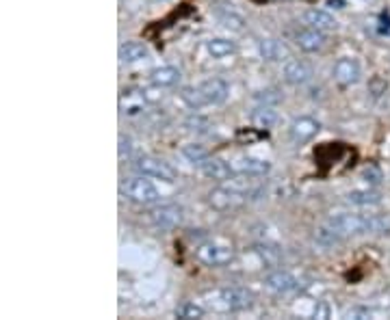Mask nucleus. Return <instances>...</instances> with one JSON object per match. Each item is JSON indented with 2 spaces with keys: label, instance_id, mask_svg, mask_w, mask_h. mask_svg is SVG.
I'll return each mask as SVG.
<instances>
[{
  "label": "nucleus",
  "instance_id": "a211bd4d",
  "mask_svg": "<svg viewBox=\"0 0 390 320\" xmlns=\"http://www.w3.org/2000/svg\"><path fill=\"white\" fill-rule=\"evenodd\" d=\"M258 50H260V57L265 61H280L282 57H289L287 46L282 42H277V40H263L258 44Z\"/></svg>",
  "mask_w": 390,
  "mask_h": 320
},
{
  "label": "nucleus",
  "instance_id": "f03ea898",
  "mask_svg": "<svg viewBox=\"0 0 390 320\" xmlns=\"http://www.w3.org/2000/svg\"><path fill=\"white\" fill-rule=\"evenodd\" d=\"M132 169L141 175L156 177V180H163V182H176V177H178V171H176L169 162H165L161 158H154V156L137 158L132 162Z\"/></svg>",
  "mask_w": 390,
  "mask_h": 320
},
{
  "label": "nucleus",
  "instance_id": "0eeeda50",
  "mask_svg": "<svg viewBox=\"0 0 390 320\" xmlns=\"http://www.w3.org/2000/svg\"><path fill=\"white\" fill-rule=\"evenodd\" d=\"M319 130H321V124H319L316 119H312V117H297V119H293V124L289 128V136H291L293 143L304 146V143H308V141H312L319 134Z\"/></svg>",
  "mask_w": 390,
  "mask_h": 320
},
{
  "label": "nucleus",
  "instance_id": "6ab92c4d",
  "mask_svg": "<svg viewBox=\"0 0 390 320\" xmlns=\"http://www.w3.org/2000/svg\"><path fill=\"white\" fill-rule=\"evenodd\" d=\"M275 122H277V113L273 111L271 104H263V106H258V109L252 113V124H254V128H258V130H267V128H271Z\"/></svg>",
  "mask_w": 390,
  "mask_h": 320
},
{
  "label": "nucleus",
  "instance_id": "39448f33",
  "mask_svg": "<svg viewBox=\"0 0 390 320\" xmlns=\"http://www.w3.org/2000/svg\"><path fill=\"white\" fill-rule=\"evenodd\" d=\"M148 221H150L154 227H161V230L178 227V225L183 223V208L176 206V203L159 206V208H154V210L148 212Z\"/></svg>",
  "mask_w": 390,
  "mask_h": 320
},
{
  "label": "nucleus",
  "instance_id": "7ed1b4c3",
  "mask_svg": "<svg viewBox=\"0 0 390 320\" xmlns=\"http://www.w3.org/2000/svg\"><path fill=\"white\" fill-rule=\"evenodd\" d=\"M195 258L210 268H217V266H226L234 260V249L228 244H217V242H204L197 247Z\"/></svg>",
  "mask_w": 390,
  "mask_h": 320
},
{
  "label": "nucleus",
  "instance_id": "ddd939ff",
  "mask_svg": "<svg viewBox=\"0 0 390 320\" xmlns=\"http://www.w3.org/2000/svg\"><path fill=\"white\" fill-rule=\"evenodd\" d=\"M232 167H234V173L250 175V177H260V175H267L271 171L269 160H260V158H252V156L239 158Z\"/></svg>",
  "mask_w": 390,
  "mask_h": 320
},
{
  "label": "nucleus",
  "instance_id": "412c9836",
  "mask_svg": "<svg viewBox=\"0 0 390 320\" xmlns=\"http://www.w3.org/2000/svg\"><path fill=\"white\" fill-rule=\"evenodd\" d=\"M206 48H208L212 59H226V57H230L236 50L234 42H230V40H210L206 44Z\"/></svg>",
  "mask_w": 390,
  "mask_h": 320
},
{
  "label": "nucleus",
  "instance_id": "20e7f679",
  "mask_svg": "<svg viewBox=\"0 0 390 320\" xmlns=\"http://www.w3.org/2000/svg\"><path fill=\"white\" fill-rule=\"evenodd\" d=\"M245 201H247V193H243L239 189H228V186H219L215 191H210V195H208V203L217 212L239 210Z\"/></svg>",
  "mask_w": 390,
  "mask_h": 320
},
{
  "label": "nucleus",
  "instance_id": "cd10ccee",
  "mask_svg": "<svg viewBox=\"0 0 390 320\" xmlns=\"http://www.w3.org/2000/svg\"><path fill=\"white\" fill-rule=\"evenodd\" d=\"M365 180H367L371 186H377V184L382 182V171H379L375 165H369V167L365 169Z\"/></svg>",
  "mask_w": 390,
  "mask_h": 320
},
{
  "label": "nucleus",
  "instance_id": "aec40b11",
  "mask_svg": "<svg viewBox=\"0 0 390 320\" xmlns=\"http://www.w3.org/2000/svg\"><path fill=\"white\" fill-rule=\"evenodd\" d=\"M144 104H146L144 91H132V89H128V91L122 93V109H126L124 113H128V115L139 113L141 109H144Z\"/></svg>",
  "mask_w": 390,
  "mask_h": 320
},
{
  "label": "nucleus",
  "instance_id": "2f4dec72",
  "mask_svg": "<svg viewBox=\"0 0 390 320\" xmlns=\"http://www.w3.org/2000/svg\"><path fill=\"white\" fill-rule=\"evenodd\" d=\"M273 91H260L258 95H256V100H260V102H265V104H269V102H280L282 100V95H271Z\"/></svg>",
  "mask_w": 390,
  "mask_h": 320
},
{
  "label": "nucleus",
  "instance_id": "4468645a",
  "mask_svg": "<svg viewBox=\"0 0 390 320\" xmlns=\"http://www.w3.org/2000/svg\"><path fill=\"white\" fill-rule=\"evenodd\" d=\"M265 283H267V288H269V290H273V292H277V295L293 292V290L299 286L297 279H295L291 273H287V271H275V273L267 275Z\"/></svg>",
  "mask_w": 390,
  "mask_h": 320
},
{
  "label": "nucleus",
  "instance_id": "473e14b6",
  "mask_svg": "<svg viewBox=\"0 0 390 320\" xmlns=\"http://www.w3.org/2000/svg\"><path fill=\"white\" fill-rule=\"evenodd\" d=\"M144 95H146V102H159L161 100V93H156L154 89H146Z\"/></svg>",
  "mask_w": 390,
  "mask_h": 320
},
{
  "label": "nucleus",
  "instance_id": "f3484780",
  "mask_svg": "<svg viewBox=\"0 0 390 320\" xmlns=\"http://www.w3.org/2000/svg\"><path fill=\"white\" fill-rule=\"evenodd\" d=\"M148 57H150V50L139 42H128L120 48L122 63H139V61H144Z\"/></svg>",
  "mask_w": 390,
  "mask_h": 320
},
{
  "label": "nucleus",
  "instance_id": "393cba45",
  "mask_svg": "<svg viewBox=\"0 0 390 320\" xmlns=\"http://www.w3.org/2000/svg\"><path fill=\"white\" fill-rule=\"evenodd\" d=\"M183 154H185L193 165H197V167L208 158V150H206L204 146H197V143H189V146H185V148H183Z\"/></svg>",
  "mask_w": 390,
  "mask_h": 320
},
{
  "label": "nucleus",
  "instance_id": "f257e3e1",
  "mask_svg": "<svg viewBox=\"0 0 390 320\" xmlns=\"http://www.w3.org/2000/svg\"><path fill=\"white\" fill-rule=\"evenodd\" d=\"M122 195L139 206H152L161 199L156 186L150 180H144V177H130L122 184Z\"/></svg>",
  "mask_w": 390,
  "mask_h": 320
},
{
  "label": "nucleus",
  "instance_id": "9d476101",
  "mask_svg": "<svg viewBox=\"0 0 390 320\" xmlns=\"http://www.w3.org/2000/svg\"><path fill=\"white\" fill-rule=\"evenodd\" d=\"M202 97H204V104H224L228 100V85L219 78H210V81H204L202 85H197Z\"/></svg>",
  "mask_w": 390,
  "mask_h": 320
},
{
  "label": "nucleus",
  "instance_id": "7c9ffc66",
  "mask_svg": "<svg viewBox=\"0 0 390 320\" xmlns=\"http://www.w3.org/2000/svg\"><path fill=\"white\" fill-rule=\"evenodd\" d=\"M132 141L128 138V136H124V134H120V158H126V156H130V150H132Z\"/></svg>",
  "mask_w": 390,
  "mask_h": 320
},
{
  "label": "nucleus",
  "instance_id": "9b49d317",
  "mask_svg": "<svg viewBox=\"0 0 390 320\" xmlns=\"http://www.w3.org/2000/svg\"><path fill=\"white\" fill-rule=\"evenodd\" d=\"M200 169H202V173L206 177H210V180H215V182H226V180H230V177L234 175V167L232 165H228V162H224L219 158H210V156L200 165Z\"/></svg>",
  "mask_w": 390,
  "mask_h": 320
},
{
  "label": "nucleus",
  "instance_id": "6e6552de",
  "mask_svg": "<svg viewBox=\"0 0 390 320\" xmlns=\"http://www.w3.org/2000/svg\"><path fill=\"white\" fill-rule=\"evenodd\" d=\"M295 44L299 50L304 52H316V50H321L326 46V32L323 30H316L312 26H306V28H299L295 32Z\"/></svg>",
  "mask_w": 390,
  "mask_h": 320
},
{
  "label": "nucleus",
  "instance_id": "c756f323",
  "mask_svg": "<svg viewBox=\"0 0 390 320\" xmlns=\"http://www.w3.org/2000/svg\"><path fill=\"white\" fill-rule=\"evenodd\" d=\"M345 316L347 318H356V320H365V318H371V309H367V307H353Z\"/></svg>",
  "mask_w": 390,
  "mask_h": 320
},
{
  "label": "nucleus",
  "instance_id": "4be33fe9",
  "mask_svg": "<svg viewBox=\"0 0 390 320\" xmlns=\"http://www.w3.org/2000/svg\"><path fill=\"white\" fill-rule=\"evenodd\" d=\"M176 318L180 320H200L204 318V309L197 305V303H191V301H185L176 307Z\"/></svg>",
  "mask_w": 390,
  "mask_h": 320
},
{
  "label": "nucleus",
  "instance_id": "c85d7f7f",
  "mask_svg": "<svg viewBox=\"0 0 390 320\" xmlns=\"http://www.w3.org/2000/svg\"><path fill=\"white\" fill-rule=\"evenodd\" d=\"M222 22H224V26L226 28H232V30H243V18L241 16H234V13H230V16H222Z\"/></svg>",
  "mask_w": 390,
  "mask_h": 320
},
{
  "label": "nucleus",
  "instance_id": "f8f14e48",
  "mask_svg": "<svg viewBox=\"0 0 390 320\" xmlns=\"http://www.w3.org/2000/svg\"><path fill=\"white\" fill-rule=\"evenodd\" d=\"M312 67L308 65V63H304V61H297V59H293V61H289L287 65H285V81L289 83V85H295V87H299V85H306V83H310L312 81Z\"/></svg>",
  "mask_w": 390,
  "mask_h": 320
},
{
  "label": "nucleus",
  "instance_id": "5701e85b",
  "mask_svg": "<svg viewBox=\"0 0 390 320\" xmlns=\"http://www.w3.org/2000/svg\"><path fill=\"white\" fill-rule=\"evenodd\" d=\"M314 240L321 244V247H332V244H336L338 240H343V236L328 223L326 227H321V230H316V234H314Z\"/></svg>",
  "mask_w": 390,
  "mask_h": 320
},
{
  "label": "nucleus",
  "instance_id": "a878e982",
  "mask_svg": "<svg viewBox=\"0 0 390 320\" xmlns=\"http://www.w3.org/2000/svg\"><path fill=\"white\" fill-rule=\"evenodd\" d=\"M185 128L189 130V132H195V134H206V132H210V122L206 119V117H202V115H191L187 122H185Z\"/></svg>",
  "mask_w": 390,
  "mask_h": 320
},
{
  "label": "nucleus",
  "instance_id": "72a5a7b5",
  "mask_svg": "<svg viewBox=\"0 0 390 320\" xmlns=\"http://www.w3.org/2000/svg\"><path fill=\"white\" fill-rule=\"evenodd\" d=\"M328 3H330V5H340V7L345 5V3H343V0H328Z\"/></svg>",
  "mask_w": 390,
  "mask_h": 320
},
{
  "label": "nucleus",
  "instance_id": "2eb2a0df",
  "mask_svg": "<svg viewBox=\"0 0 390 320\" xmlns=\"http://www.w3.org/2000/svg\"><path fill=\"white\" fill-rule=\"evenodd\" d=\"M304 22H306V26H312V28L323 30V32L334 30L336 24H338V22L334 20V16H330V13L323 11V9H306V11H304Z\"/></svg>",
  "mask_w": 390,
  "mask_h": 320
},
{
  "label": "nucleus",
  "instance_id": "423d86ee",
  "mask_svg": "<svg viewBox=\"0 0 390 320\" xmlns=\"http://www.w3.org/2000/svg\"><path fill=\"white\" fill-rule=\"evenodd\" d=\"M332 74H334V81L340 87H351V85H356L360 81V63L356 59H351V57H343L334 63Z\"/></svg>",
  "mask_w": 390,
  "mask_h": 320
},
{
  "label": "nucleus",
  "instance_id": "1a4fd4ad",
  "mask_svg": "<svg viewBox=\"0 0 390 320\" xmlns=\"http://www.w3.org/2000/svg\"><path fill=\"white\" fill-rule=\"evenodd\" d=\"M219 297H222L226 309H230V312L247 309V307H252V303H254V297H252L250 290L236 288V286H234V288H224V290L219 292Z\"/></svg>",
  "mask_w": 390,
  "mask_h": 320
},
{
  "label": "nucleus",
  "instance_id": "dca6fc26",
  "mask_svg": "<svg viewBox=\"0 0 390 320\" xmlns=\"http://www.w3.org/2000/svg\"><path fill=\"white\" fill-rule=\"evenodd\" d=\"M183 78L180 74V69L178 67H171V65H163V67H156L152 69V74H150V81L154 87H173V85H178Z\"/></svg>",
  "mask_w": 390,
  "mask_h": 320
},
{
  "label": "nucleus",
  "instance_id": "bb28decb",
  "mask_svg": "<svg viewBox=\"0 0 390 320\" xmlns=\"http://www.w3.org/2000/svg\"><path fill=\"white\" fill-rule=\"evenodd\" d=\"M386 91H388V83H386V78H382V76H373V78L369 81V93H371L373 97H382Z\"/></svg>",
  "mask_w": 390,
  "mask_h": 320
},
{
  "label": "nucleus",
  "instance_id": "b1692460",
  "mask_svg": "<svg viewBox=\"0 0 390 320\" xmlns=\"http://www.w3.org/2000/svg\"><path fill=\"white\" fill-rule=\"evenodd\" d=\"M349 203H356V206H375L379 203V195L375 191H353L347 195Z\"/></svg>",
  "mask_w": 390,
  "mask_h": 320
}]
</instances>
